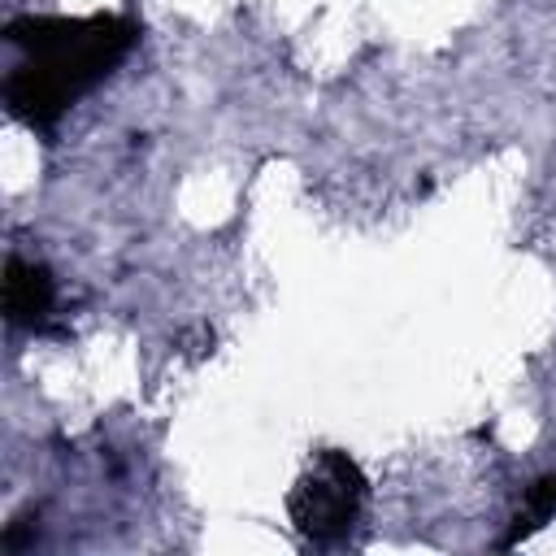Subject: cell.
<instances>
[{"instance_id":"1","label":"cell","mask_w":556,"mask_h":556,"mask_svg":"<svg viewBox=\"0 0 556 556\" xmlns=\"http://www.w3.org/2000/svg\"><path fill=\"white\" fill-rule=\"evenodd\" d=\"M4 39L17 48V65L4 78V100L26 126H56V117L139 43L130 17H13Z\"/></svg>"},{"instance_id":"2","label":"cell","mask_w":556,"mask_h":556,"mask_svg":"<svg viewBox=\"0 0 556 556\" xmlns=\"http://www.w3.org/2000/svg\"><path fill=\"white\" fill-rule=\"evenodd\" d=\"M365 504V478L348 452H317L291 491V521L313 543L343 539Z\"/></svg>"},{"instance_id":"3","label":"cell","mask_w":556,"mask_h":556,"mask_svg":"<svg viewBox=\"0 0 556 556\" xmlns=\"http://www.w3.org/2000/svg\"><path fill=\"white\" fill-rule=\"evenodd\" d=\"M56 304V287L48 278V269L39 261L26 256H9V278H4V313L13 326H30L43 330Z\"/></svg>"},{"instance_id":"4","label":"cell","mask_w":556,"mask_h":556,"mask_svg":"<svg viewBox=\"0 0 556 556\" xmlns=\"http://www.w3.org/2000/svg\"><path fill=\"white\" fill-rule=\"evenodd\" d=\"M552 513H556V473H547V478H539L534 486H526V495H521V513H517L513 534H508L504 543H517L521 534H530L534 526H543Z\"/></svg>"}]
</instances>
